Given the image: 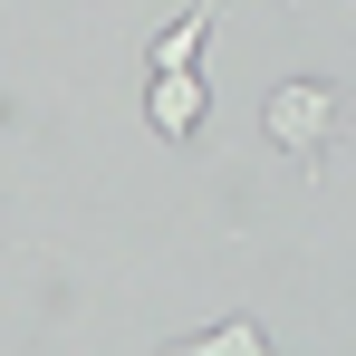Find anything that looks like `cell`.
Instances as JSON below:
<instances>
[{"instance_id": "cell-1", "label": "cell", "mask_w": 356, "mask_h": 356, "mask_svg": "<svg viewBox=\"0 0 356 356\" xmlns=\"http://www.w3.org/2000/svg\"><path fill=\"white\" fill-rule=\"evenodd\" d=\"M260 125H270V145H280V154L318 164V154L337 145V87H327V77H289V87H270Z\"/></svg>"}, {"instance_id": "cell-3", "label": "cell", "mask_w": 356, "mask_h": 356, "mask_svg": "<svg viewBox=\"0 0 356 356\" xmlns=\"http://www.w3.org/2000/svg\"><path fill=\"white\" fill-rule=\"evenodd\" d=\"M212 19H222V0H193L183 19H164V29H154V49H145V77L193 67V58H202V39H212Z\"/></svg>"}, {"instance_id": "cell-4", "label": "cell", "mask_w": 356, "mask_h": 356, "mask_svg": "<svg viewBox=\"0 0 356 356\" xmlns=\"http://www.w3.org/2000/svg\"><path fill=\"white\" fill-rule=\"evenodd\" d=\"M280 10H298V0H280Z\"/></svg>"}, {"instance_id": "cell-2", "label": "cell", "mask_w": 356, "mask_h": 356, "mask_svg": "<svg viewBox=\"0 0 356 356\" xmlns=\"http://www.w3.org/2000/svg\"><path fill=\"white\" fill-rule=\"evenodd\" d=\"M145 125H154L164 145H193V135H202V77H193V67L145 77Z\"/></svg>"}]
</instances>
